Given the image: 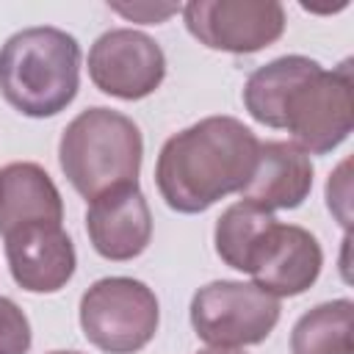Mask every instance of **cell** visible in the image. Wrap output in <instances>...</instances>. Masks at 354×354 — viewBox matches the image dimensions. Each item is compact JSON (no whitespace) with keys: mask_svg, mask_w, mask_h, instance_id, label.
I'll use <instances>...</instances> for the list:
<instances>
[{"mask_svg":"<svg viewBox=\"0 0 354 354\" xmlns=\"http://www.w3.org/2000/svg\"><path fill=\"white\" fill-rule=\"evenodd\" d=\"M274 213L249 205V202H235L230 205L218 218H216V230H213V243H216V254L235 271L249 268V260L260 243V238L266 235V230L274 224Z\"/></svg>","mask_w":354,"mask_h":354,"instance_id":"obj_16","label":"cell"},{"mask_svg":"<svg viewBox=\"0 0 354 354\" xmlns=\"http://www.w3.org/2000/svg\"><path fill=\"white\" fill-rule=\"evenodd\" d=\"M86 232L94 252L105 260L124 263L138 257L152 241V213L138 183L111 188L91 199Z\"/></svg>","mask_w":354,"mask_h":354,"instance_id":"obj_11","label":"cell"},{"mask_svg":"<svg viewBox=\"0 0 354 354\" xmlns=\"http://www.w3.org/2000/svg\"><path fill=\"white\" fill-rule=\"evenodd\" d=\"M260 141L235 116H205L160 147L155 185L177 213H205L241 191L257 163Z\"/></svg>","mask_w":354,"mask_h":354,"instance_id":"obj_1","label":"cell"},{"mask_svg":"<svg viewBox=\"0 0 354 354\" xmlns=\"http://www.w3.org/2000/svg\"><path fill=\"white\" fill-rule=\"evenodd\" d=\"M351 299H332L307 310L290 332V354H354Z\"/></svg>","mask_w":354,"mask_h":354,"instance_id":"obj_15","label":"cell"},{"mask_svg":"<svg viewBox=\"0 0 354 354\" xmlns=\"http://www.w3.org/2000/svg\"><path fill=\"white\" fill-rule=\"evenodd\" d=\"M313 191V163L290 141H260L257 163L249 183L241 188V199L268 213L299 207Z\"/></svg>","mask_w":354,"mask_h":354,"instance_id":"obj_12","label":"cell"},{"mask_svg":"<svg viewBox=\"0 0 354 354\" xmlns=\"http://www.w3.org/2000/svg\"><path fill=\"white\" fill-rule=\"evenodd\" d=\"M196 354H246V351L243 348H216V346H210V348H202Z\"/></svg>","mask_w":354,"mask_h":354,"instance_id":"obj_20","label":"cell"},{"mask_svg":"<svg viewBox=\"0 0 354 354\" xmlns=\"http://www.w3.org/2000/svg\"><path fill=\"white\" fill-rule=\"evenodd\" d=\"M33 343L30 321L22 307L0 296V354H28Z\"/></svg>","mask_w":354,"mask_h":354,"instance_id":"obj_17","label":"cell"},{"mask_svg":"<svg viewBox=\"0 0 354 354\" xmlns=\"http://www.w3.org/2000/svg\"><path fill=\"white\" fill-rule=\"evenodd\" d=\"M80 88V44L72 33L36 25L0 47V94L30 119L61 113Z\"/></svg>","mask_w":354,"mask_h":354,"instance_id":"obj_2","label":"cell"},{"mask_svg":"<svg viewBox=\"0 0 354 354\" xmlns=\"http://www.w3.org/2000/svg\"><path fill=\"white\" fill-rule=\"evenodd\" d=\"M321 266L324 252L310 230L274 221L260 238L246 274H252V282L257 288L282 299L310 290L321 274Z\"/></svg>","mask_w":354,"mask_h":354,"instance_id":"obj_9","label":"cell"},{"mask_svg":"<svg viewBox=\"0 0 354 354\" xmlns=\"http://www.w3.org/2000/svg\"><path fill=\"white\" fill-rule=\"evenodd\" d=\"M50 354H80V351H50Z\"/></svg>","mask_w":354,"mask_h":354,"instance_id":"obj_21","label":"cell"},{"mask_svg":"<svg viewBox=\"0 0 354 354\" xmlns=\"http://www.w3.org/2000/svg\"><path fill=\"white\" fill-rule=\"evenodd\" d=\"M318 69L321 64L307 55H282L257 66L243 86V105L249 116L266 127L282 130V105L288 94Z\"/></svg>","mask_w":354,"mask_h":354,"instance_id":"obj_14","label":"cell"},{"mask_svg":"<svg viewBox=\"0 0 354 354\" xmlns=\"http://www.w3.org/2000/svg\"><path fill=\"white\" fill-rule=\"evenodd\" d=\"M6 238V260L14 282L28 293L61 290L77 266L75 243L61 224L36 221L11 230Z\"/></svg>","mask_w":354,"mask_h":354,"instance_id":"obj_10","label":"cell"},{"mask_svg":"<svg viewBox=\"0 0 354 354\" xmlns=\"http://www.w3.org/2000/svg\"><path fill=\"white\" fill-rule=\"evenodd\" d=\"M158 321V296L133 277L97 279L80 299V329L105 354L141 351L155 337Z\"/></svg>","mask_w":354,"mask_h":354,"instance_id":"obj_4","label":"cell"},{"mask_svg":"<svg viewBox=\"0 0 354 354\" xmlns=\"http://www.w3.org/2000/svg\"><path fill=\"white\" fill-rule=\"evenodd\" d=\"M144 138L138 124L113 108H86L61 133L58 163L83 199L138 183Z\"/></svg>","mask_w":354,"mask_h":354,"instance_id":"obj_3","label":"cell"},{"mask_svg":"<svg viewBox=\"0 0 354 354\" xmlns=\"http://www.w3.org/2000/svg\"><path fill=\"white\" fill-rule=\"evenodd\" d=\"M108 8L116 11V14H122L124 19L141 22V25H160L171 14L183 11L174 3H108Z\"/></svg>","mask_w":354,"mask_h":354,"instance_id":"obj_18","label":"cell"},{"mask_svg":"<svg viewBox=\"0 0 354 354\" xmlns=\"http://www.w3.org/2000/svg\"><path fill=\"white\" fill-rule=\"evenodd\" d=\"M279 299L241 279H216L191 299V326L199 340L216 348L263 343L279 321Z\"/></svg>","mask_w":354,"mask_h":354,"instance_id":"obj_6","label":"cell"},{"mask_svg":"<svg viewBox=\"0 0 354 354\" xmlns=\"http://www.w3.org/2000/svg\"><path fill=\"white\" fill-rule=\"evenodd\" d=\"M64 221V199L53 177L30 160L8 163L0 169V235L17 227Z\"/></svg>","mask_w":354,"mask_h":354,"instance_id":"obj_13","label":"cell"},{"mask_svg":"<svg viewBox=\"0 0 354 354\" xmlns=\"http://www.w3.org/2000/svg\"><path fill=\"white\" fill-rule=\"evenodd\" d=\"M346 171H348V160H343L337 166V171L329 174V183H326V207L348 230V224H351V216H348V196H351V191H348V174Z\"/></svg>","mask_w":354,"mask_h":354,"instance_id":"obj_19","label":"cell"},{"mask_svg":"<svg viewBox=\"0 0 354 354\" xmlns=\"http://www.w3.org/2000/svg\"><path fill=\"white\" fill-rule=\"evenodd\" d=\"M354 127L351 97V58L335 69H318L304 77L282 105V130L290 133L307 155H326L337 149Z\"/></svg>","mask_w":354,"mask_h":354,"instance_id":"obj_5","label":"cell"},{"mask_svg":"<svg viewBox=\"0 0 354 354\" xmlns=\"http://www.w3.org/2000/svg\"><path fill=\"white\" fill-rule=\"evenodd\" d=\"M183 19L199 44L232 55L271 47L285 33V8L277 0H191Z\"/></svg>","mask_w":354,"mask_h":354,"instance_id":"obj_7","label":"cell"},{"mask_svg":"<svg viewBox=\"0 0 354 354\" xmlns=\"http://www.w3.org/2000/svg\"><path fill=\"white\" fill-rule=\"evenodd\" d=\"M91 83L116 100H144L166 77L160 44L133 28L105 30L88 50Z\"/></svg>","mask_w":354,"mask_h":354,"instance_id":"obj_8","label":"cell"}]
</instances>
